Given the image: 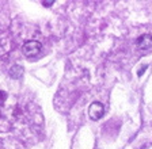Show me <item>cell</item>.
Masks as SVG:
<instances>
[{"label":"cell","mask_w":152,"mask_h":149,"mask_svg":"<svg viewBox=\"0 0 152 149\" xmlns=\"http://www.w3.org/2000/svg\"><path fill=\"white\" fill-rule=\"evenodd\" d=\"M41 44L38 41H27L23 45V54L27 57H34L41 52Z\"/></svg>","instance_id":"1"},{"label":"cell","mask_w":152,"mask_h":149,"mask_svg":"<svg viewBox=\"0 0 152 149\" xmlns=\"http://www.w3.org/2000/svg\"><path fill=\"white\" fill-rule=\"evenodd\" d=\"M103 105L102 103H99V102H94V103H91L88 107V115L91 119L94 121H98L99 118H102V115H103Z\"/></svg>","instance_id":"2"},{"label":"cell","mask_w":152,"mask_h":149,"mask_svg":"<svg viewBox=\"0 0 152 149\" xmlns=\"http://www.w3.org/2000/svg\"><path fill=\"white\" fill-rule=\"evenodd\" d=\"M137 46H139L140 49H144V50H147V49H149L152 46V37L149 34H145V35H141L139 39L136 41Z\"/></svg>","instance_id":"3"},{"label":"cell","mask_w":152,"mask_h":149,"mask_svg":"<svg viewBox=\"0 0 152 149\" xmlns=\"http://www.w3.org/2000/svg\"><path fill=\"white\" fill-rule=\"evenodd\" d=\"M23 75V69L19 65H14L11 69H10V76L12 79H20Z\"/></svg>","instance_id":"4"},{"label":"cell","mask_w":152,"mask_h":149,"mask_svg":"<svg viewBox=\"0 0 152 149\" xmlns=\"http://www.w3.org/2000/svg\"><path fill=\"white\" fill-rule=\"evenodd\" d=\"M145 68H147V65H142V67H141V69H140L139 72H137V75H139V76H141L142 73H144V71H145Z\"/></svg>","instance_id":"5"},{"label":"cell","mask_w":152,"mask_h":149,"mask_svg":"<svg viewBox=\"0 0 152 149\" xmlns=\"http://www.w3.org/2000/svg\"><path fill=\"white\" fill-rule=\"evenodd\" d=\"M3 100H4V94L3 92H0V107H1V105H3Z\"/></svg>","instance_id":"6"},{"label":"cell","mask_w":152,"mask_h":149,"mask_svg":"<svg viewBox=\"0 0 152 149\" xmlns=\"http://www.w3.org/2000/svg\"><path fill=\"white\" fill-rule=\"evenodd\" d=\"M52 3H54L53 0H48V1H44V4H45V6H46V7H49V6H52Z\"/></svg>","instance_id":"7"}]
</instances>
